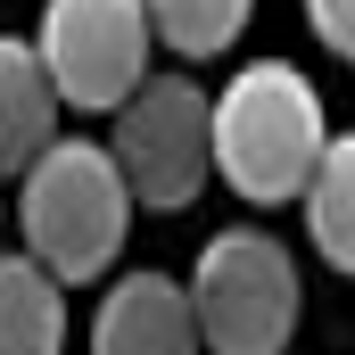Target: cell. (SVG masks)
Returning a JSON list of instances; mask_svg holds the SVG:
<instances>
[{
    "label": "cell",
    "mask_w": 355,
    "mask_h": 355,
    "mask_svg": "<svg viewBox=\"0 0 355 355\" xmlns=\"http://www.w3.org/2000/svg\"><path fill=\"white\" fill-rule=\"evenodd\" d=\"M50 75L67 91V107L83 116H116L132 91L149 83L157 67V17L149 0H42V25H33Z\"/></svg>",
    "instance_id": "5b68a950"
},
{
    "label": "cell",
    "mask_w": 355,
    "mask_h": 355,
    "mask_svg": "<svg viewBox=\"0 0 355 355\" xmlns=\"http://www.w3.org/2000/svg\"><path fill=\"white\" fill-rule=\"evenodd\" d=\"M306 25H314V42H322L331 58L355 67V0H306Z\"/></svg>",
    "instance_id": "8fae6325"
},
{
    "label": "cell",
    "mask_w": 355,
    "mask_h": 355,
    "mask_svg": "<svg viewBox=\"0 0 355 355\" xmlns=\"http://www.w3.org/2000/svg\"><path fill=\"white\" fill-rule=\"evenodd\" d=\"M190 306H198L207 355H289L306 281H297V257H289L272 232L232 223V232H215V240L198 248V265H190Z\"/></svg>",
    "instance_id": "3957f363"
},
{
    "label": "cell",
    "mask_w": 355,
    "mask_h": 355,
    "mask_svg": "<svg viewBox=\"0 0 355 355\" xmlns=\"http://www.w3.org/2000/svg\"><path fill=\"white\" fill-rule=\"evenodd\" d=\"M141 190L124 174V157L107 141L58 132L25 174H17V240L58 272V281H107V265L124 257Z\"/></svg>",
    "instance_id": "7a4b0ae2"
},
{
    "label": "cell",
    "mask_w": 355,
    "mask_h": 355,
    "mask_svg": "<svg viewBox=\"0 0 355 355\" xmlns=\"http://www.w3.org/2000/svg\"><path fill=\"white\" fill-rule=\"evenodd\" d=\"M58 107H67V91L50 75L42 42H0V166H8V182L58 141Z\"/></svg>",
    "instance_id": "52a82bcc"
},
{
    "label": "cell",
    "mask_w": 355,
    "mask_h": 355,
    "mask_svg": "<svg viewBox=\"0 0 355 355\" xmlns=\"http://www.w3.org/2000/svg\"><path fill=\"white\" fill-rule=\"evenodd\" d=\"M107 149L124 157L141 207H157V215L198 207V190H207V174H215V91H198L182 67L149 75V83L116 107Z\"/></svg>",
    "instance_id": "277c9868"
},
{
    "label": "cell",
    "mask_w": 355,
    "mask_h": 355,
    "mask_svg": "<svg viewBox=\"0 0 355 355\" xmlns=\"http://www.w3.org/2000/svg\"><path fill=\"white\" fill-rule=\"evenodd\" d=\"M331 149V116L306 67L289 58H248L215 91V174L248 207H297L306 182Z\"/></svg>",
    "instance_id": "6da1fadb"
},
{
    "label": "cell",
    "mask_w": 355,
    "mask_h": 355,
    "mask_svg": "<svg viewBox=\"0 0 355 355\" xmlns=\"http://www.w3.org/2000/svg\"><path fill=\"white\" fill-rule=\"evenodd\" d=\"M297 207H306L314 257L355 281V132H331V149H322V166H314V182H306Z\"/></svg>",
    "instance_id": "9c48e42d"
},
{
    "label": "cell",
    "mask_w": 355,
    "mask_h": 355,
    "mask_svg": "<svg viewBox=\"0 0 355 355\" xmlns=\"http://www.w3.org/2000/svg\"><path fill=\"white\" fill-rule=\"evenodd\" d=\"M149 17H157V42L174 50L182 67H198V58H223L248 33L257 0H149Z\"/></svg>",
    "instance_id": "30bf717a"
},
{
    "label": "cell",
    "mask_w": 355,
    "mask_h": 355,
    "mask_svg": "<svg viewBox=\"0 0 355 355\" xmlns=\"http://www.w3.org/2000/svg\"><path fill=\"white\" fill-rule=\"evenodd\" d=\"M0 355H67V281L33 248L0 257Z\"/></svg>",
    "instance_id": "ba28073f"
},
{
    "label": "cell",
    "mask_w": 355,
    "mask_h": 355,
    "mask_svg": "<svg viewBox=\"0 0 355 355\" xmlns=\"http://www.w3.org/2000/svg\"><path fill=\"white\" fill-rule=\"evenodd\" d=\"M91 355H207L190 281L174 272H116L91 306Z\"/></svg>",
    "instance_id": "8992f818"
}]
</instances>
